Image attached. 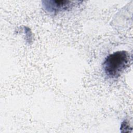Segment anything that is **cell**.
Returning <instances> with one entry per match:
<instances>
[{
  "instance_id": "obj_1",
  "label": "cell",
  "mask_w": 133,
  "mask_h": 133,
  "mask_svg": "<svg viewBox=\"0 0 133 133\" xmlns=\"http://www.w3.org/2000/svg\"><path fill=\"white\" fill-rule=\"evenodd\" d=\"M131 56L126 51L114 52L108 56L102 63L105 74L110 78H117L131 62Z\"/></svg>"
},
{
  "instance_id": "obj_2",
  "label": "cell",
  "mask_w": 133,
  "mask_h": 133,
  "mask_svg": "<svg viewBox=\"0 0 133 133\" xmlns=\"http://www.w3.org/2000/svg\"><path fill=\"white\" fill-rule=\"evenodd\" d=\"M76 2H77L65 0H45L42 2L43 9L46 12L53 15L70 10Z\"/></svg>"
}]
</instances>
